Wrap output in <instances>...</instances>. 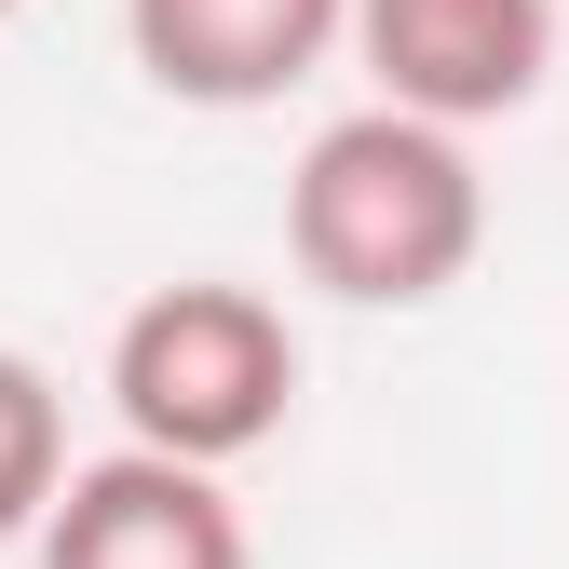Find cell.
I'll use <instances>...</instances> for the list:
<instances>
[{"label":"cell","instance_id":"1","mask_svg":"<svg viewBox=\"0 0 569 569\" xmlns=\"http://www.w3.org/2000/svg\"><path fill=\"white\" fill-rule=\"evenodd\" d=\"M488 244V190L461 163V136L407 122V109H352L326 122L299 177H284V258L352 312H420L448 299Z\"/></svg>","mask_w":569,"mask_h":569},{"label":"cell","instance_id":"2","mask_svg":"<svg viewBox=\"0 0 569 569\" xmlns=\"http://www.w3.org/2000/svg\"><path fill=\"white\" fill-rule=\"evenodd\" d=\"M109 407H122V435L150 461L218 475V461L284 435V407H299V339H284V312L258 299V284H218V271L150 284V299L109 326Z\"/></svg>","mask_w":569,"mask_h":569},{"label":"cell","instance_id":"3","mask_svg":"<svg viewBox=\"0 0 569 569\" xmlns=\"http://www.w3.org/2000/svg\"><path fill=\"white\" fill-rule=\"evenodd\" d=\"M352 54H367V82L380 109L407 122H502L542 96V68H556V0H352Z\"/></svg>","mask_w":569,"mask_h":569},{"label":"cell","instance_id":"4","mask_svg":"<svg viewBox=\"0 0 569 569\" xmlns=\"http://www.w3.org/2000/svg\"><path fill=\"white\" fill-rule=\"evenodd\" d=\"M41 569H258V556H244V516L218 475L122 448L41 502Z\"/></svg>","mask_w":569,"mask_h":569},{"label":"cell","instance_id":"5","mask_svg":"<svg viewBox=\"0 0 569 569\" xmlns=\"http://www.w3.org/2000/svg\"><path fill=\"white\" fill-rule=\"evenodd\" d=\"M339 28H352V0H122L136 68L177 109H271L284 82L326 68Z\"/></svg>","mask_w":569,"mask_h":569},{"label":"cell","instance_id":"6","mask_svg":"<svg viewBox=\"0 0 569 569\" xmlns=\"http://www.w3.org/2000/svg\"><path fill=\"white\" fill-rule=\"evenodd\" d=\"M68 488V407L28 352H0V542L41 529V502Z\"/></svg>","mask_w":569,"mask_h":569},{"label":"cell","instance_id":"7","mask_svg":"<svg viewBox=\"0 0 569 569\" xmlns=\"http://www.w3.org/2000/svg\"><path fill=\"white\" fill-rule=\"evenodd\" d=\"M0 14H14V0H0Z\"/></svg>","mask_w":569,"mask_h":569}]
</instances>
